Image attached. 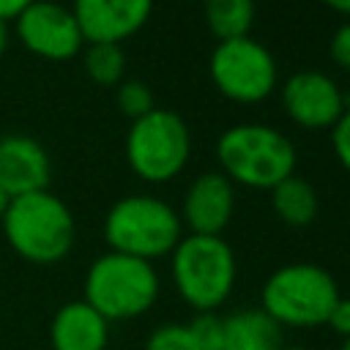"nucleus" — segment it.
<instances>
[{"label":"nucleus","instance_id":"dca6fc26","mask_svg":"<svg viewBox=\"0 0 350 350\" xmlns=\"http://www.w3.org/2000/svg\"><path fill=\"white\" fill-rule=\"evenodd\" d=\"M271 208L276 219L290 227H306L317 216V191L309 180L290 175L271 189Z\"/></svg>","mask_w":350,"mask_h":350},{"label":"nucleus","instance_id":"1a4fd4ad","mask_svg":"<svg viewBox=\"0 0 350 350\" xmlns=\"http://www.w3.org/2000/svg\"><path fill=\"white\" fill-rule=\"evenodd\" d=\"M16 41L36 57L71 60L82 52L85 38L71 14V5L55 0H36L14 19Z\"/></svg>","mask_w":350,"mask_h":350},{"label":"nucleus","instance_id":"f03ea898","mask_svg":"<svg viewBox=\"0 0 350 350\" xmlns=\"http://www.w3.org/2000/svg\"><path fill=\"white\" fill-rule=\"evenodd\" d=\"M219 172L246 189H273L295 175V145L265 123H235L216 139Z\"/></svg>","mask_w":350,"mask_h":350},{"label":"nucleus","instance_id":"bb28decb","mask_svg":"<svg viewBox=\"0 0 350 350\" xmlns=\"http://www.w3.org/2000/svg\"><path fill=\"white\" fill-rule=\"evenodd\" d=\"M331 11H336V14H345V16H350V0H323Z\"/></svg>","mask_w":350,"mask_h":350},{"label":"nucleus","instance_id":"a878e982","mask_svg":"<svg viewBox=\"0 0 350 350\" xmlns=\"http://www.w3.org/2000/svg\"><path fill=\"white\" fill-rule=\"evenodd\" d=\"M8 41H11V25L0 19V57L5 55V49H8Z\"/></svg>","mask_w":350,"mask_h":350},{"label":"nucleus","instance_id":"393cba45","mask_svg":"<svg viewBox=\"0 0 350 350\" xmlns=\"http://www.w3.org/2000/svg\"><path fill=\"white\" fill-rule=\"evenodd\" d=\"M30 3H36V0H0V19L3 22H14Z\"/></svg>","mask_w":350,"mask_h":350},{"label":"nucleus","instance_id":"f3484780","mask_svg":"<svg viewBox=\"0 0 350 350\" xmlns=\"http://www.w3.org/2000/svg\"><path fill=\"white\" fill-rule=\"evenodd\" d=\"M202 11L208 30L219 41L249 36L254 22V0H205Z\"/></svg>","mask_w":350,"mask_h":350},{"label":"nucleus","instance_id":"7ed1b4c3","mask_svg":"<svg viewBox=\"0 0 350 350\" xmlns=\"http://www.w3.org/2000/svg\"><path fill=\"white\" fill-rule=\"evenodd\" d=\"M180 238L183 224L178 211L153 194L120 197L104 216V241L109 252L153 262L172 254Z\"/></svg>","mask_w":350,"mask_h":350},{"label":"nucleus","instance_id":"ddd939ff","mask_svg":"<svg viewBox=\"0 0 350 350\" xmlns=\"http://www.w3.org/2000/svg\"><path fill=\"white\" fill-rule=\"evenodd\" d=\"M52 164L46 148L27 134L0 139V189L14 200L49 186Z\"/></svg>","mask_w":350,"mask_h":350},{"label":"nucleus","instance_id":"4468645a","mask_svg":"<svg viewBox=\"0 0 350 350\" xmlns=\"http://www.w3.org/2000/svg\"><path fill=\"white\" fill-rule=\"evenodd\" d=\"M109 323L85 301L63 304L49 323L52 350H107Z\"/></svg>","mask_w":350,"mask_h":350},{"label":"nucleus","instance_id":"a211bd4d","mask_svg":"<svg viewBox=\"0 0 350 350\" xmlns=\"http://www.w3.org/2000/svg\"><path fill=\"white\" fill-rule=\"evenodd\" d=\"M85 74L101 88H118L126 74V55L120 44H88L82 55Z\"/></svg>","mask_w":350,"mask_h":350},{"label":"nucleus","instance_id":"f257e3e1","mask_svg":"<svg viewBox=\"0 0 350 350\" xmlns=\"http://www.w3.org/2000/svg\"><path fill=\"white\" fill-rule=\"evenodd\" d=\"M14 254L33 265H55L74 249L77 221L71 208L49 189L14 197L0 219Z\"/></svg>","mask_w":350,"mask_h":350},{"label":"nucleus","instance_id":"9b49d317","mask_svg":"<svg viewBox=\"0 0 350 350\" xmlns=\"http://www.w3.org/2000/svg\"><path fill=\"white\" fill-rule=\"evenodd\" d=\"M71 14L85 44H120L145 27L153 0H74Z\"/></svg>","mask_w":350,"mask_h":350},{"label":"nucleus","instance_id":"0eeeda50","mask_svg":"<svg viewBox=\"0 0 350 350\" xmlns=\"http://www.w3.org/2000/svg\"><path fill=\"white\" fill-rule=\"evenodd\" d=\"M191 156V134L172 109H150L131 120L126 134V161L145 183H167L183 172Z\"/></svg>","mask_w":350,"mask_h":350},{"label":"nucleus","instance_id":"423d86ee","mask_svg":"<svg viewBox=\"0 0 350 350\" xmlns=\"http://www.w3.org/2000/svg\"><path fill=\"white\" fill-rule=\"evenodd\" d=\"M339 298L336 279L314 262H287L276 268L260 293V309L282 328L325 325Z\"/></svg>","mask_w":350,"mask_h":350},{"label":"nucleus","instance_id":"6e6552de","mask_svg":"<svg viewBox=\"0 0 350 350\" xmlns=\"http://www.w3.org/2000/svg\"><path fill=\"white\" fill-rule=\"evenodd\" d=\"M216 90L235 104H257L268 98L279 82V68L265 44L252 36L219 41L208 60Z\"/></svg>","mask_w":350,"mask_h":350},{"label":"nucleus","instance_id":"4be33fe9","mask_svg":"<svg viewBox=\"0 0 350 350\" xmlns=\"http://www.w3.org/2000/svg\"><path fill=\"white\" fill-rule=\"evenodd\" d=\"M331 148H334V156L342 164V170L350 172V107L342 112V118L331 129Z\"/></svg>","mask_w":350,"mask_h":350},{"label":"nucleus","instance_id":"412c9836","mask_svg":"<svg viewBox=\"0 0 350 350\" xmlns=\"http://www.w3.org/2000/svg\"><path fill=\"white\" fill-rule=\"evenodd\" d=\"M145 350H197L186 323H164L145 339Z\"/></svg>","mask_w":350,"mask_h":350},{"label":"nucleus","instance_id":"aec40b11","mask_svg":"<svg viewBox=\"0 0 350 350\" xmlns=\"http://www.w3.org/2000/svg\"><path fill=\"white\" fill-rule=\"evenodd\" d=\"M186 325L191 331L197 350H221L224 317H219L216 312H194V317Z\"/></svg>","mask_w":350,"mask_h":350},{"label":"nucleus","instance_id":"c85d7f7f","mask_svg":"<svg viewBox=\"0 0 350 350\" xmlns=\"http://www.w3.org/2000/svg\"><path fill=\"white\" fill-rule=\"evenodd\" d=\"M339 350H350V336H347V339L342 342V347H339Z\"/></svg>","mask_w":350,"mask_h":350},{"label":"nucleus","instance_id":"9d476101","mask_svg":"<svg viewBox=\"0 0 350 350\" xmlns=\"http://www.w3.org/2000/svg\"><path fill=\"white\" fill-rule=\"evenodd\" d=\"M282 107L287 118L309 131L334 129V123L347 109V98L336 79L323 71H295L284 79Z\"/></svg>","mask_w":350,"mask_h":350},{"label":"nucleus","instance_id":"2eb2a0df","mask_svg":"<svg viewBox=\"0 0 350 350\" xmlns=\"http://www.w3.org/2000/svg\"><path fill=\"white\" fill-rule=\"evenodd\" d=\"M282 325L262 309H238L224 317L221 350H282Z\"/></svg>","mask_w":350,"mask_h":350},{"label":"nucleus","instance_id":"39448f33","mask_svg":"<svg viewBox=\"0 0 350 350\" xmlns=\"http://www.w3.org/2000/svg\"><path fill=\"white\" fill-rule=\"evenodd\" d=\"M159 273L153 262L120 252L98 254L85 273V304L107 323H120L145 314L159 298Z\"/></svg>","mask_w":350,"mask_h":350},{"label":"nucleus","instance_id":"b1692460","mask_svg":"<svg viewBox=\"0 0 350 350\" xmlns=\"http://www.w3.org/2000/svg\"><path fill=\"white\" fill-rule=\"evenodd\" d=\"M325 325L334 331V334H339V336H350V298H336V304H334V309H331V314H328V320H325Z\"/></svg>","mask_w":350,"mask_h":350},{"label":"nucleus","instance_id":"f8f14e48","mask_svg":"<svg viewBox=\"0 0 350 350\" xmlns=\"http://www.w3.org/2000/svg\"><path fill=\"white\" fill-rule=\"evenodd\" d=\"M235 211V186L227 175L211 170L197 175L180 205V224L191 235H221Z\"/></svg>","mask_w":350,"mask_h":350},{"label":"nucleus","instance_id":"c756f323","mask_svg":"<svg viewBox=\"0 0 350 350\" xmlns=\"http://www.w3.org/2000/svg\"><path fill=\"white\" fill-rule=\"evenodd\" d=\"M282 350H309V347H282Z\"/></svg>","mask_w":350,"mask_h":350},{"label":"nucleus","instance_id":"6ab92c4d","mask_svg":"<svg viewBox=\"0 0 350 350\" xmlns=\"http://www.w3.org/2000/svg\"><path fill=\"white\" fill-rule=\"evenodd\" d=\"M115 104H118L120 115H126L129 120H139L142 115H148L150 109H156L150 88L145 82H139V79H123L118 85Z\"/></svg>","mask_w":350,"mask_h":350},{"label":"nucleus","instance_id":"cd10ccee","mask_svg":"<svg viewBox=\"0 0 350 350\" xmlns=\"http://www.w3.org/2000/svg\"><path fill=\"white\" fill-rule=\"evenodd\" d=\"M8 202H11V197L0 189V219H3V213H5V208H8Z\"/></svg>","mask_w":350,"mask_h":350},{"label":"nucleus","instance_id":"20e7f679","mask_svg":"<svg viewBox=\"0 0 350 350\" xmlns=\"http://www.w3.org/2000/svg\"><path fill=\"white\" fill-rule=\"evenodd\" d=\"M172 284L194 312H216L232 293L238 262L221 235H183L170 254Z\"/></svg>","mask_w":350,"mask_h":350},{"label":"nucleus","instance_id":"5701e85b","mask_svg":"<svg viewBox=\"0 0 350 350\" xmlns=\"http://www.w3.org/2000/svg\"><path fill=\"white\" fill-rule=\"evenodd\" d=\"M328 52H331V60H334L339 68L350 71V22H345V25L336 27V33L331 36Z\"/></svg>","mask_w":350,"mask_h":350}]
</instances>
